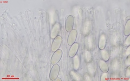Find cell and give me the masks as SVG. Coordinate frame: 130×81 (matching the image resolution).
Instances as JSON below:
<instances>
[{"label": "cell", "mask_w": 130, "mask_h": 81, "mask_svg": "<svg viewBox=\"0 0 130 81\" xmlns=\"http://www.w3.org/2000/svg\"><path fill=\"white\" fill-rule=\"evenodd\" d=\"M129 57H130L129 55L127 56V58L126 60V64L127 65V67L129 66Z\"/></svg>", "instance_id": "44dd1931"}, {"label": "cell", "mask_w": 130, "mask_h": 81, "mask_svg": "<svg viewBox=\"0 0 130 81\" xmlns=\"http://www.w3.org/2000/svg\"><path fill=\"white\" fill-rule=\"evenodd\" d=\"M84 57L85 60L87 63H90L92 61V55L89 50H86L85 51Z\"/></svg>", "instance_id": "9a60e30c"}, {"label": "cell", "mask_w": 130, "mask_h": 81, "mask_svg": "<svg viewBox=\"0 0 130 81\" xmlns=\"http://www.w3.org/2000/svg\"><path fill=\"white\" fill-rule=\"evenodd\" d=\"M129 68H130L129 66H128V67H127V69H126V76H127V77L129 76V74H130V72H129Z\"/></svg>", "instance_id": "ffe728a7"}, {"label": "cell", "mask_w": 130, "mask_h": 81, "mask_svg": "<svg viewBox=\"0 0 130 81\" xmlns=\"http://www.w3.org/2000/svg\"><path fill=\"white\" fill-rule=\"evenodd\" d=\"M60 70V67L59 65L56 64L53 65V66L51 68L50 73V78L51 80H55V79L58 77Z\"/></svg>", "instance_id": "7a4b0ae2"}, {"label": "cell", "mask_w": 130, "mask_h": 81, "mask_svg": "<svg viewBox=\"0 0 130 81\" xmlns=\"http://www.w3.org/2000/svg\"><path fill=\"white\" fill-rule=\"evenodd\" d=\"M130 45V36H127V37L126 38L125 42V46L128 47Z\"/></svg>", "instance_id": "ac0fdd59"}, {"label": "cell", "mask_w": 130, "mask_h": 81, "mask_svg": "<svg viewBox=\"0 0 130 81\" xmlns=\"http://www.w3.org/2000/svg\"><path fill=\"white\" fill-rule=\"evenodd\" d=\"M86 44L89 49H93V47L94 46V39H93L92 36H89V37L86 38Z\"/></svg>", "instance_id": "8fae6325"}, {"label": "cell", "mask_w": 130, "mask_h": 81, "mask_svg": "<svg viewBox=\"0 0 130 81\" xmlns=\"http://www.w3.org/2000/svg\"><path fill=\"white\" fill-rule=\"evenodd\" d=\"M79 48V44L78 43H75L71 46V48L68 52V55L71 58L74 57L78 52Z\"/></svg>", "instance_id": "ba28073f"}, {"label": "cell", "mask_w": 130, "mask_h": 81, "mask_svg": "<svg viewBox=\"0 0 130 81\" xmlns=\"http://www.w3.org/2000/svg\"><path fill=\"white\" fill-rule=\"evenodd\" d=\"M77 36H78V32H77L76 30L73 29L71 32H70L67 38V43L69 46H71L75 43Z\"/></svg>", "instance_id": "277c9868"}, {"label": "cell", "mask_w": 130, "mask_h": 81, "mask_svg": "<svg viewBox=\"0 0 130 81\" xmlns=\"http://www.w3.org/2000/svg\"><path fill=\"white\" fill-rule=\"evenodd\" d=\"M109 79V75L107 72H103V74L101 75L100 80L101 81H106Z\"/></svg>", "instance_id": "2e32d148"}, {"label": "cell", "mask_w": 130, "mask_h": 81, "mask_svg": "<svg viewBox=\"0 0 130 81\" xmlns=\"http://www.w3.org/2000/svg\"><path fill=\"white\" fill-rule=\"evenodd\" d=\"M124 34L126 36H127L130 35V20L128 19L124 27Z\"/></svg>", "instance_id": "4fadbf2b"}, {"label": "cell", "mask_w": 130, "mask_h": 81, "mask_svg": "<svg viewBox=\"0 0 130 81\" xmlns=\"http://www.w3.org/2000/svg\"><path fill=\"white\" fill-rule=\"evenodd\" d=\"M73 67L75 70H78L81 67V59L80 56L78 55H76L74 57H73Z\"/></svg>", "instance_id": "9c48e42d"}, {"label": "cell", "mask_w": 130, "mask_h": 81, "mask_svg": "<svg viewBox=\"0 0 130 81\" xmlns=\"http://www.w3.org/2000/svg\"><path fill=\"white\" fill-rule=\"evenodd\" d=\"M84 79L85 80H91V78L89 75L86 74L84 76Z\"/></svg>", "instance_id": "d6986e66"}, {"label": "cell", "mask_w": 130, "mask_h": 81, "mask_svg": "<svg viewBox=\"0 0 130 81\" xmlns=\"http://www.w3.org/2000/svg\"><path fill=\"white\" fill-rule=\"evenodd\" d=\"M99 68L100 70L103 72H108L109 71L108 64L103 59H100L99 60Z\"/></svg>", "instance_id": "30bf717a"}, {"label": "cell", "mask_w": 130, "mask_h": 81, "mask_svg": "<svg viewBox=\"0 0 130 81\" xmlns=\"http://www.w3.org/2000/svg\"><path fill=\"white\" fill-rule=\"evenodd\" d=\"M62 41V38L60 36H58L56 37L54 39L53 42L52 43V45L51 47V49L52 51H55L59 49L61 45Z\"/></svg>", "instance_id": "5b68a950"}, {"label": "cell", "mask_w": 130, "mask_h": 81, "mask_svg": "<svg viewBox=\"0 0 130 81\" xmlns=\"http://www.w3.org/2000/svg\"><path fill=\"white\" fill-rule=\"evenodd\" d=\"M60 28L61 25L60 23H56L54 24L51 32V37L52 38L54 39L58 36L60 31Z\"/></svg>", "instance_id": "52a82bcc"}, {"label": "cell", "mask_w": 130, "mask_h": 81, "mask_svg": "<svg viewBox=\"0 0 130 81\" xmlns=\"http://www.w3.org/2000/svg\"><path fill=\"white\" fill-rule=\"evenodd\" d=\"M125 54H126V55H127V56L129 55V54H130V52H129V46L128 47L127 51H126V53H125Z\"/></svg>", "instance_id": "7402d4cb"}, {"label": "cell", "mask_w": 130, "mask_h": 81, "mask_svg": "<svg viewBox=\"0 0 130 81\" xmlns=\"http://www.w3.org/2000/svg\"><path fill=\"white\" fill-rule=\"evenodd\" d=\"M70 74H71V76H72V77L75 80L79 81L82 79L81 76L79 74H78V73L75 72L74 71H71L70 72Z\"/></svg>", "instance_id": "5bb4252c"}, {"label": "cell", "mask_w": 130, "mask_h": 81, "mask_svg": "<svg viewBox=\"0 0 130 81\" xmlns=\"http://www.w3.org/2000/svg\"><path fill=\"white\" fill-rule=\"evenodd\" d=\"M55 81H61L62 79H61L60 78H58V77H57V78L55 79Z\"/></svg>", "instance_id": "603a6c76"}, {"label": "cell", "mask_w": 130, "mask_h": 81, "mask_svg": "<svg viewBox=\"0 0 130 81\" xmlns=\"http://www.w3.org/2000/svg\"><path fill=\"white\" fill-rule=\"evenodd\" d=\"M88 69L89 72L90 73V74L91 75L93 76V75H94L95 73V71H94V68H93V66H92V64L89 63L88 64Z\"/></svg>", "instance_id": "e0dca14e"}, {"label": "cell", "mask_w": 130, "mask_h": 81, "mask_svg": "<svg viewBox=\"0 0 130 81\" xmlns=\"http://www.w3.org/2000/svg\"><path fill=\"white\" fill-rule=\"evenodd\" d=\"M107 45V37L104 33H102L99 37L98 42V47L100 50H104Z\"/></svg>", "instance_id": "8992f818"}, {"label": "cell", "mask_w": 130, "mask_h": 81, "mask_svg": "<svg viewBox=\"0 0 130 81\" xmlns=\"http://www.w3.org/2000/svg\"><path fill=\"white\" fill-rule=\"evenodd\" d=\"M63 52L62 51L61 49H58V50H56L54 52V54H53L51 60V62L53 65H55L58 64L60 60H61L62 58Z\"/></svg>", "instance_id": "3957f363"}, {"label": "cell", "mask_w": 130, "mask_h": 81, "mask_svg": "<svg viewBox=\"0 0 130 81\" xmlns=\"http://www.w3.org/2000/svg\"><path fill=\"white\" fill-rule=\"evenodd\" d=\"M74 24V17L72 15H68L65 21V29L67 32H70L73 29Z\"/></svg>", "instance_id": "6da1fadb"}, {"label": "cell", "mask_w": 130, "mask_h": 81, "mask_svg": "<svg viewBox=\"0 0 130 81\" xmlns=\"http://www.w3.org/2000/svg\"><path fill=\"white\" fill-rule=\"evenodd\" d=\"M100 54L101 58H102V59L105 60V62H107L109 60V55L107 50L104 49V50H101L100 51Z\"/></svg>", "instance_id": "7c38bea8"}]
</instances>
